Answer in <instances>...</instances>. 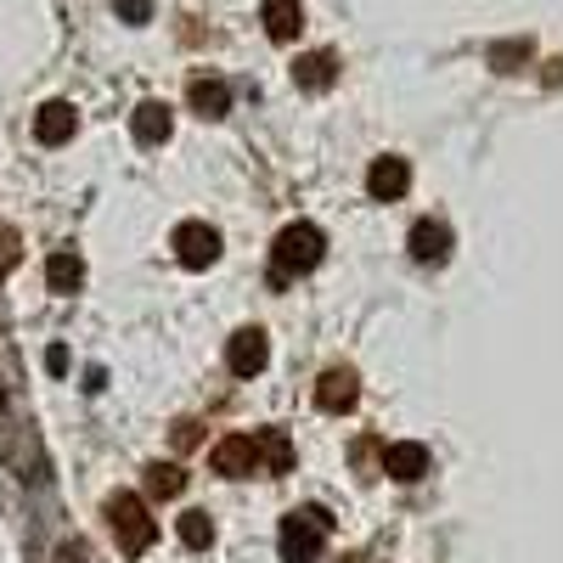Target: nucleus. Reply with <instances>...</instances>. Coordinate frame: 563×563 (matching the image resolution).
I'll list each match as a JSON object with an SVG mask.
<instances>
[{
  "instance_id": "nucleus-17",
  "label": "nucleus",
  "mask_w": 563,
  "mask_h": 563,
  "mask_svg": "<svg viewBox=\"0 0 563 563\" xmlns=\"http://www.w3.org/2000/svg\"><path fill=\"white\" fill-rule=\"evenodd\" d=\"M147 490L153 496H180L186 490V474H180L175 462H158V467H147Z\"/></svg>"
},
{
  "instance_id": "nucleus-5",
  "label": "nucleus",
  "mask_w": 563,
  "mask_h": 563,
  "mask_svg": "<svg viewBox=\"0 0 563 563\" xmlns=\"http://www.w3.org/2000/svg\"><path fill=\"white\" fill-rule=\"evenodd\" d=\"M175 254H180V265H192V271L214 265V260H220V231H214V225H203V220L175 225Z\"/></svg>"
},
{
  "instance_id": "nucleus-8",
  "label": "nucleus",
  "mask_w": 563,
  "mask_h": 563,
  "mask_svg": "<svg viewBox=\"0 0 563 563\" xmlns=\"http://www.w3.org/2000/svg\"><path fill=\"white\" fill-rule=\"evenodd\" d=\"M411 186V169H406V158H378L366 169V192L378 198V203H395L400 192Z\"/></svg>"
},
{
  "instance_id": "nucleus-16",
  "label": "nucleus",
  "mask_w": 563,
  "mask_h": 563,
  "mask_svg": "<svg viewBox=\"0 0 563 563\" xmlns=\"http://www.w3.org/2000/svg\"><path fill=\"white\" fill-rule=\"evenodd\" d=\"M260 451H265V474H288V467H294V445H288V434L265 429V434H260Z\"/></svg>"
},
{
  "instance_id": "nucleus-13",
  "label": "nucleus",
  "mask_w": 563,
  "mask_h": 563,
  "mask_svg": "<svg viewBox=\"0 0 563 563\" xmlns=\"http://www.w3.org/2000/svg\"><path fill=\"white\" fill-rule=\"evenodd\" d=\"M34 130H40L45 147H57V141H68V135H74V108H68V102H45V108H40V119H34Z\"/></svg>"
},
{
  "instance_id": "nucleus-19",
  "label": "nucleus",
  "mask_w": 563,
  "mask_h": 563,
  "mask_svg": "<svg viewBox=\"0 0 563 563\" xmlns=\"http://www.w3.org/2000/svg\"><path fill=\"white\" fill-rule=\"evenodd\" d=\"M52 288H63V294L79 288V260H74V254H57V260H52Z\"/></svg>"
},
{
  "instance_id": "nucleus-15",
  "label": "nucleus",
  "mask_w": 563,
  "mask_h": 563,
  "mask_svg": "<svg viewBox=\"0 0 563 563\" xmlns=\"http://www.w3.org/2000/svg\"><path fill=\"white\" fill-rule=\"evenodd\" d=\"M333 74H339L333 52H310V57L294 63V79H299L305 90H327V85H333Z\"/></svg>"
},
{
  "instance_id": "nucleus-6",
  "label": "nucleus",
  "mask_w": 563,
  "mask_h": 563,
  "mask_svg": "<svg viewBox=\"0 0 563 563\" xmlns=\"http://www.w3.org/2000/svg\"><path fill=\"white\" fill-rule=\"evenodd\" d=\"M225 361H231V372H238V378H254V372H265V361H271V339L260 333V327H243V333L231 339Z\"/></svg>"
},
{
  "instance_id": "nucleus-9",
  "label": "nucleus",
  "mask_w": 563,
  "mask_h": 563,
  "mask_svg": "<svg viewBox=\"0 0 563 563\" xmlns=\"http://www.w3.org/2000/svg\"><path fill=\"white\" fill-rule=\"evenodd\" d=\"M384 474H389V479H400V485H417L422 474H429V451H422L417 440L389 445V451H384Z\"/></svg>"
},
{
  "instance_id": "nucleus-3",
  "label": "nucleus",
  "mask_w": 563,
  "mask_h": 563,
  "mask_svg": "<svg viewBox=\"0 0 563 563\" xmlns=\"http://www.w3.org/2000/svg\"><path fill=\"white\" fill-rule=\"evenodd\" d=\"M108 525H113V541H119L124 558H141L153 547V536H158V525L147 519V501L141 496H113L108 501Z\"/></svg>"
},
{
  "instance_id": "nucleus-14",
  "label": "nucleus",
  "mask_w": 563,
  "mask_h": 563,
  "mask_svg": "<svg viewBox=\"0 0 563 563\" xmlns=\"http://www.w3.org/2000/svg\"><path fill=\"white\" fill-rule=\"evenodd\" d=\"M225 108H231L225 79H192V113H203V119H225Z\"/></svg>"
},
{
  "instance_id": "nucleus-1",
  "label": "nucleus",
  "mask_w": 563,
  "mask_h": 563,
  "mask_svg": "<svg viewBox=\"0 0 563 563\" xmlns=\"http://www.w3.org/2000/svg\"><path fill=\"white\" fill-rule=\"evenodd\" d=\"M327 536H333V519L321 507H294L282 519V563H316Z\"/></svg>"
},
{
  "instance_id": "nucleus-10",
  "label": "nucleus",
  "mask_w": 563,
  "mask_h": 563,
  "mask_svg": "<svg viewBox=\"0 0 563 563\" xmlns=\"http://www.w3.org/2000/svg\"><path fill=\"white\" fill-rule=\"evenodd\" d=\"M361 400V384H355V372H327V378H321V389H316V406L321 411H350Z\"/></svg>"
},
{
  "instance_id": "nucleus-12",
  "label": "nucleus",
  "mask_w": 563,
  "mask_h": 563,
  "mask_svg": "<svg viewBox=\"0 0 563 563\" xmlns=\"http://www.w3.org/2000/svg\"><path fill=\"white\" fill-rule=\"evenodd\" d=\"M169 130H175V119H169L164 102H141V108H135V141L158 147V141H169Z\"/></svg>"
},
{
  "instance_id": "nucleus-7",
  "label": "nucleus",
  "mask_w": 563,
  "mask_h": 563,
  "mask_svg": "<svg viewBox=\"0 0 563 563\" xmlns=\"http://www.w3.org/2000/svg\"><path fill=\"white\" fill-rule=\"evenodd\" d=\"M411 260L417 265H445L451 260V231L440 220H417L411 225Z\"/></svg>"
},
{
  "instance_id": "nucleus-20",
  "label": "nucleus",
  "mask_w": 563,
  "mask_h": 563,
  "mask_svg": "<svg viewBox=\"0 0 563 563\" xmlns=\"http://www.w3.org/2000/svg\"><path fill=\"white\" fill-rule=\"evenodd\" d=\"M124 18H147V0H124Z\"/></svg>"
},
{
  "instance_id": "nucleus-11",
  "label": "nucleus",
  "mask_w": 563,
  "mask_h": 563,
  "mask_svg": "<svg viewBox=\"0 0 563 563\" xmlns=\"http://www.w3.org/2000/svg\"><path fill=\"white\" fill-rule=\"evenodd\" d=\"M260 23L271 29V40H294L305 29V7H299V0H265Z\"/></svg>"
},
{
  "instance_id": "nucleus-4",
  "label": "nucleus",
  "mask_w": 563,
  "mask_h": 563,
  "mask_svg": "<svg viewBox=\"0 0 563 563\" xmlns=\"http://www.w3.org/2000/svg\"><path fill=\"white\" fill-rule=\"evenodd\" d=\"M209 467H214V474H225V479H254V474H265L260 434H225V440L214 445Z\"/></svg>"
},
{
  "instance_id": "nucleus-18",
  "label": "nucleus",
  "mask_w": 563,
  "mask_h": 563,
  "mask_svg": "<svg viewBox=\"0 0 563 563\" xmlns=\"http://www.w3.org/2000/svg\"><path fill=\"white\" fill-rule=\"evenodd\" d=\"M180 541H186V547H209V541H214L209 512H198V507H192V512H180Z\"/></svg>"
},
{
  "instance_id": "nucleus-2",
  "label": "nucleus",
  "mask_w": 563,
  "mask_h": 563,
  "mask_svg": "<svg viewBox=\"0 0 563 563\" xmlns=\"http://www.w3.org/2000/svg\"><path fill=\"white\" fill-rule=\"evenodd\" d=\"M321 249H327V238H321L310 220L288 225V231L276 238V249H271V271H276V282H294V276L316 271V265H321Z\"/></svg>"
}]
</instances>
